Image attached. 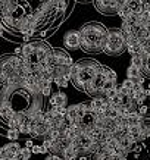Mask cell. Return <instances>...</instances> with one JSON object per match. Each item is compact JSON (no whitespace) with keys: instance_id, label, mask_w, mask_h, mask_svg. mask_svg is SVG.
Masks as SVG:
<instances>
[{"instance_id":"e0dca14e","label":"cell","mask_w":150,"mask_h":160,"mask_svg":"<svg viewBox=\"0 0 150 160\" xmlns=\"http://www.w3.org/2000/svg\"><path fill=\"white\" fill-rule=\"evenodd\" d=\"M131 65L132 66H137V68H143V58H141V54H134V56H131Z\"/></svg>"},{"instance_id":"7a4b0ae2","label":"cell","mask_w":150,"mask_h":160,"mask_svg":"<svg viewBox=\"0 0 150 160\" xmlns=\"http://www.w3.org/2000/svg\"><path fill=\"white\" fill-rule=\"evenodd\" d=\"M103 65L94 60V59H81L78 62H74L71 66V75H72V85L80 91L85 92L88 84L97 77V73L102 71Z\"/></svg>"},{"instance_id":"9c48e42d","label":"cell","mask_w":150,"mask_h":160,"mask_svg":"<svg viewBox=\"0 0 150 160\" xmlns=\"http://www.w3.org/2000/svg\"><path fill=\"white\" fill-rule=\"evenodd\" d=\"M22 147L21 144H18V141H10L9 144H5L0 150V157H12L15 159V154L21 150Z\"/></svg>"},{"instance_id":"52a82bcc","label":"cell","mask_w":150,"mask_h":160,"mask_svg":"<svg viewBox=\"0 0 150 160\" xmlns=\"http://www.w3.org/2000/svg\"><path fill=\"white\" fill-rule=\"evenodd\" d=\"M63 46L68 50H80L81 49V37H80V31H68L63 35Z\"/></svg>"},{"instance_id":"277c9868","label":"cell","mask_w":150,"mask_h":160,"mask_svg":"<svg viewBox=\"0 0 150 160\" xmlns=\"http://www.w3.org/2000/svg\"><path fill=\"white\" fill-rule=\"evenodd\" d=\"M44 116V115H43ZM33 118L31 122H29V137L31 138H46L49 129V122L44 119V118Z\"/></svg>"},{"instance_id":"30bf717a","label":"cell","mask_w":150,"mask_h":160,"mask_svg":"<svg viewBox=\"0 0 150 160\" xmlns=\"http://www.w3.org/2000/svg\"><path fill=\"white\" fill-rule=\"evenodd\" d=\"M49 103H50V107H56V106H65L66 107V103H68V97L63 91H58L52 94L50 98H49Z\"/></svg>"},{"instance_id":"6da1fadb","label":"cell","mask_w":150,"mask_h":160,"mask_svg":"<svg viewBox=\"0 0 150 160\" xmlns=\"http://www.w3.org/2000/svg\"><path fill=\"white\" fill-rule=\"evenodd\" d=\"M109 29L100 22H87L80 28L81 50L87 53H102L105 52Z\"/></svg>"},{"instance_id":"484cf974","label":"cell","mask_w":150,"mask_h":160,"mask_svg":"<svg viewBox=\"0 0 150 160\" xmlns=\"http://www.w3.org/2000/svg\"><path fill=\"white\" fill-rule=\"evenodd\" d=\"M121 160H128V159H127V157H121Z\"/></svg>"},{"instance_id":"603a6c76","label":"cell","mask_w":150,"mask_h":160,"mask_svg":"<svg viewBox=\"0 0 150 160\" xmlns=\"http://www.w3.org/2000/svg\"><path fill=\"white\" fill-rule=\"evenodd\" d=\"M122 85H125L127 88H130L131 91H132V85H134V82H132V81H131L130 78H127L125 81H124V82H122Z\"/></svg>"},{"instance_id":"44dd1931","label":"cell","mask_w":150,"mask_h":160,"mask_svg":"<svg viewBox=\"0 0 150 160\" xmlns=\"http://www.w3.org/2000/svg\"><path fill=\"white\" fill-rule=\"evenodd\" d=\"M41 94H43V97H50V96H52V85L44 87L43 90H41Z\"/></svg>"},{"instance_id":"4fadbf2b","label":"cell","mask_w":150,"mask_h":160,"mask_svg":"<svg viewBox=\"0 0 150 160\" xmlns=\"http://www.w3.org/2000/svg\"><path fill=\"white\" fill-rule=\"evenodd\" d=\"M31 154H33V150H31V148H28V147H22V148L15 154V160H29Z\"/></svg>"},{"instance_id":"8992f818","label":"cell","mask_w":150,"mask_h":160,"mask_svg":"<svg viewBox=\"0 0 150 160\" xmlns=\"http://www.w3.org/2000/svg\"><path fill=\"white\" fill-rule=\"evenodd\" d=\"M93 5L103 15H115L119 10V3L118 0H94Z\"/></svg>"},{"instance_id":"5bb4252c","label":"cell","mask_w":150,"mask_h":160,"mask_svg":"<svg viewBox=\"0 0 150 160\" xmlns=\"http://www.w3.org/2000/svg\"><path fill=\"white\" fill-rule=\"evenodd\" d=\"M143 75H144V73H143V69L137 68V66L130 65V68L127 69V78H137V77H143Z\"/></svg>"},{"instance_id":"3957f363","label":"cell","mask_w":150,"mask_h":160,"mask_svg":"<svg viewBox=\"0 0 150 160\" xmlns=\"http://www.w3.org/2000/svg\"><path fill=\"white\" fill-rule=\"evenodd\" d=\"M127 37L121 31V28H112L107 32L106 44H105V53L109 56H119L127 50Z\"/></svg>"},{"instance_id":"ba28073f","label":"cell","mask_w":150,"mask_h":160,"mask_svg":"<svg viewBox=\"0 0 150 160\" xmlns=\"http://www.w3.org/2000/svg\"><path fill=\"white\" fill-rule=\"evenodd\" d=\"M52 63L54 66H72L74 60L69 56V53L63 49H53V59Z\"/></svg>"},{"instance_id":"4316f807","label":"cell","mask_w":150,"mask_h":160,"mask_svg":"<svg viewBox=\"0 0 150 160\" xmlns=\"http://www.w3.org/2000/svg\"><path fill=\"white\" fill-rule=\"evenodd\" d=\"M149 100H150V97H149Z\"/></svg>"},{"instance_id":"ac0fdd59","label":"cell","mask_w":150,"mask_h":160,"mask_svg":"<svg viewBox=\"0 0 150 160\" xmlns=\"http://www.w3.org/2000/svg\"><path fill=\"white\" fill-rule=\"evenodd\" d=\"M131 12H132V10L130 9V6L125 5V6H122L121 9L118 10V13H116V15H119V16L122 18V21H124V19H127V18H128V15H130Z\"/></svg>"},{"instance_id":"8fae6325","label":"cell","mask_w":150,"mask_h":160,"mask_svg":"<svg viewBox=\"0 0 150 160\" xmlns=\"http://www.w3.org/2000/svg\"><path fill=\"white\" fill-rule=\"evenodd\" d=\"M107 106V100L106 97H94L90 102V107H91L93 110L96 112V113H102Z\"/></svg>"},{"instance_id":"d6986e66","label":"cell","mask_w":150,"mask_h":160,"mask_svg":"<svg viewBox=\"0 0 150 160\" xmlns=\"http://www.w3.org/2000/svg\"><path fill=\"white\" fill-rule=\"evenodd\" d=\"M118 94H119V91H118V85H116V87L109 88V90H107L106 94H105V97L106 98H115Z\"/></svg>"},{"instance_id":"5b68a950","label":"cell","mask_w":150,"mask_h":160,"mask_svg":"<svg viewBox=\"0 0 150 160\" xmlns=\"http://www.w3.org/2000/svg\"><path fill=\"white\" fill-rule=\"evenodd\" d=\"M88 110H90V103H78V104L68 106L66 119L68 122H78Z\"/></svg>"},{"instance_id":"cb8c5ba5","label":"cell","mask_w":150,"mask_h":160,"mask_svg":"<svg viewBox=\"0 0 150 160\" xmlns=\"http://www.w3.org/2000/svg\"><path fill=\"white\" fill-rule=\"evenodd\" d=\"M25 147H28V148H33V147H34V142H33V140H31V138L25 141Z\"/></svg>"},{"instance_id":"7c38bea8","label":"cell","mask_w":150,"mask_h":160,"mask_svg":"<svg viewBox=\"0 0 150 160\" xmlns=\"http://www.w3.org/2000/svg\"><path fill=\"white\" fill-rule=\"evenodd\" d=\"M78 157H80V154H78L77 148H75L72 144L66 147V148L63 150V153H62V159H75L77 160Z\"/></svg>"},{"instance_id":"d4e9b609","label":"cell","mask_w":150,"mask_h":160,"mask_svg":"<svg viewBox=\"0 0 150 160\" xmlns=\"http://www.w3.org/2000/svg\"><path fill=\"white\" fill-rule=\"evenodd\" d=\"M78 160H90V157H88V156H80V157H78Z\"/></svg>"},{"instance_id":"9a60e30c","label":"cell","mask_w":150,"mask_h":160,"mask_svg":"<svg viewBox=\"0 0 150 160\" xmlns=\"http://www.w3.org/2000/svg\"><path fill=\"white\" fill-rule=\"evenodd\" d=\"M5 135L9 141H18L21 132H19V129H16V128H8L5 132Z\"/></svg>"},{"instance_id":"7402d4cb","label":"cell","mask_w":150,"mask_h":160,"mask_svg":"<svg viewBox=\"0 0 150 160\" xmlns=\"http://www.w3.org/2000/svg\"><path fill=\"white\" fill-rule=\"evenodd\" d=\"M44 160H62V157L59 154H53V153H49L47 156H46V159Z\"/></svg>"},{"instance_id":"2e32d148","label":"cell","mask_w":150,"mask_h":160,"mask_svg":"<svg viewBox=\"0 0 150 160\" xmlns=\"http://www.w3.org/2000/svg\"><path fill=\"white\" fill-rule=\"evenodd\" d=\"M132 97H134V100L137 102L138 106H140V104H144V100L146 98H149L147 96H146L144 90H143V91H138V92H134V94H132Z\"/></svg>"},{"instance_id":"ffe728a7","label":"cell","mask_w":150,"mask_h":160,"mask_svg":"<svg viewBox=\"0 0 150 160\" xmlns=\"http://www.w3.org/2000/svg\"><path fill=\"white\" fill-rule=\"evenodd\" d=\"M137 112L140 113L141 116L147 118V112H149V107L146 106V104H140V106H138V109H137Z\"/></svg>"}]
</instances>
